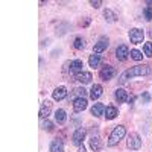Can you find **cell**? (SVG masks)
Wrapping results in <instances>:
<instances>
[{
  "mask_svg": "<svg viewBox=\"0 0 152 152\" xmlns=\"http://www.w3.org/2000/svg\"><path fill=\"white\" fill-rule=\"evenodd\" d=\"M85 134H87V131H85L84 128H78V129L73 132V135H72L73 143H75L76 146H81V145H82V140L85 138Z\"/></svg>",
  "mask_w": 152,
  "mask_h": 152,
  "instance_id": "8992f818",
  "label": "cell"
},
{
  "mask_svg": "<svg viewBox=\"0 0 152 152\" xmlns=\"http://www.w3.org/2000/svg\"><path fill=\"white\" fill-rule=\"evenodd\" d=\"M90 148L94 152H99L100 149H102V142H100V138L97 135H91V138H90Z\"/></svg>",
  "mask_w": 152,
  "mask_h": 152,
  "instance_id": "ac0fdd59",
  "label": "cell"
},
{
  "mask_svg": "<svg viewBox=\"0 0 152 152\" xmlns=\"http://www.w3.org/2000/svg\"><path fill=\"white\" fill-rule=\"evenodd\" d=\"M75 96H76V97H85V96H87V90H85L84 87L75 88Z\"/></svg>",
  "mask_w": 152,
  "mask_h": 152,
  "instance_id": "484cf974",
  "label": "cell"
},
{
  "mask_svg": "<svg viewBox=\"0 0 152 152\" xmlns=\"http://www.w3.org/2000/svg\"><path fill=\"white\" fill-rule=\"evenodd\" d=\"M55 122L58 125H64L67 122V114H66V111L62 110V108H59V110L55 111Z\"/></svg>",
  "mask_w": 152,
  "mask_h": 152,
  "instance_id": "2e32d148",
  "label": "cell"
},
{
  "mask_svg": "<svg viewBox=\"0 0 152 152\" xmlns=\"http://www.w3.org/2000/svg\"><path fill=\"white\" fill-rule=\"evenodd\" d=\"M151 73V67L143 64V66H135V67H131L129 70H126L120 75L119 78V82L120 84H126L131 78H135V76H146Z\"/></svg>",
  "mask_w": 152,
  "mask_h": 152,
  "instance_id": "6da1fadb",
  "label": "cell"
},
{
  "mask_svg": "<svg viewBox=\"0 0 152 152\" xmlns=\"http://www.w3.org/2000/svg\"><path fill=\"white\" fill-rule=\"evenodd\" d=\"M87 108V97H76L73 100V110L75 113H82Z\"/></svg>",
  "mask_w": 152,
  "mask_h": 152,
  "instance_id": "9c48e42d",
  "label": "cell"
},
{
  "mask_svg": "<svg viewBox=\"0 0 152 152\" xmlns=\"http://www.w3.org/2000/svg\"><path fill=\"white\" fill-rule=\"evenodd\" d=\"M78 152H87V151H85V148H84V145H81V146H79Z\"/></svg>",
  "mask_w": 152,
  "mask_h": 152,
  "instance_id": "1f68e13d",
  "label": "cell"
},
{
  "mask_svg": "<svg viewBox=\"0 0 152 152\" xmlns=\"http://www.w3.org/2000/svg\"><path fill=\"white\" fill-rule=\"evenodd\" d=\"M134 100H135V96H131V97L128 99V102H129V105H132V104H134Z\"/></svg>",
  "mask_w": 152,
  "mask_h": 152,
  "instance_id": "4dcf8cb0",
  "label": "cell"
},
{
  "mask_svg": "<svg viewBox=\"0 0 152 152\" xmlns=\"http://www.w3.org/2000/svg\"><path fill=\"white\" fill-rule=\"evenodd\" d=\"M73 46H75V49H78V50L84 49V47H85V41H84V38H81V37H76V38H75V43H73Z\"/></svg>",
  "mask_w": 152,
  "mask_h": 152,
  "instance_id": "cb8c5ba5",
  "label": "cell"
},
{
  "mask_svg": "<svg viewBox=\"0 0 152 152\" xmlns=\"http://www.w3.org/2000/svg\"><path fill=\"white\" fill-rule=\"evenodd\" d=\"M90 5H91L93 8H100L102 2H100V0H91V2H90Z\"/></svg>",
  "mask_w": 152,
  "mask_h": 152,
  "instance_id": "f1b7e54d",
  "label": "cell"
},
{
  "mask_svg": "<svg viewBox=\"0 0 152 152\" xmlns=\"http://www.w3.org/2000/svg\"><path fill=\"white\" fill-rule=\"evenodd\" d=\"M125 134H126V128L123 125H117L116 128L113 129V132L110 134V138H108V146H116V145H119V142L122 140V138L125 137Z\"/></svg>",
  "mask_w": 152,
  "mask_h": 152,
  "instance_id": "7a4b0ae2",
  "label": "cell"
},
{
  "mask_svg": "<svg viewBox=\"0 0 152 152\" xmlns=\"http://www.w3.org/2000/svg\"><path fill=\"white\" fill-rule=\"evenodd\" d=\"M114 96H116V99L119 100V104H123V102H126L129 97H128V93H126L123 88H117L116 90V93H114Z\"/></svg>",
  "mask_w": 152,
  "mask_h": 152,
  "instance_id": "d6986e66",
  "label": "cell"
},
{
  "mask_svg": "<svg viewBox=\"0 0 152 152\" xmlns=\"http://www.w3.org/2000/svg\"><path fill=\"white\" fill-rule=\"evenodd\" d=\"M145 17H146L148 21L152 20V6H148V8L145 9Z\"/></svg>",
  "mask_w": 152,
  "mask_h": 152,
  "instance_id": "83f0119b",
  "label": "cell"
},
{
  "mask_svg": "<svg viewBox=\"0 0 152 152\" xmlns=\"http://www.w3.org/2000/svg\"><path fill=\"white\" fill-rule=\"evenodd\" d=\"M50 111H52V104H50L49 100H44L41 108H40V117L41 119H47L50 116Z\"/></svg>",
  "mask_w": 152,
  "mask_h": 152,
  "instance_id": "7c38bea8",
  "label": "cell"
},
{
  "mask_svg": "<svg viewBox=\"0 0 152 152\" xmlns=\"http://www.w3.org/2000/svg\"><path fill=\"white\" fill-rule=\"evenodd\" d=\"M143 52H145V56H148V58L152 56V43H145Z\"/></svg>",
  "mask_w": 152,
  "mask_h": 152,
  "instance_id": "d4e9b609",
  "label": "cell"
},
{
  "mask_svg": "<svg viewBox=\"0 0 152 152\" xmlns=\"http://www.w3.org/2000/svg\"><path fill=\"white\" fill-rule=\"evenodd\" d=\"M146 3H148V5H152V2H146Z\"/></svg>",
  "mask_w": 152,
  "mask_h": 152,
  "instance_id": "836d02e7",
  "label": "cell"
},
{
  "mask_svg": "<svg viewBox=\"0 0 152 152\" xmlns=\"http://www.w3.org/2000/svg\"><path fill=\"white\" fill-rule=\"evenodd\" d=\"M43 128H44L46 131H49V132H50V131H53V123H52V122H49V120L46 119V122L43 123Z\"/></svg>",
  "mask_w": 152,
  "mask_h": 152,
  "instance_id": "4316f807",
  "label": "cell"
},
{
  "mask_svg": "<svg viewBox=\"0 0 152 152\" xmlns=\"http://www.w3.org/2000/svg\"><path fill=\"white\" fill-rule=\"evenodd\" d=\"M143 38H145V32H143L142 29L134 28V29L129 31V40H131V43H134V44H142V43H143Z\"/></svg>",
  "mask_w": 152,
  "mask_h": 152,
  "instance_id": "277c9868",
  "label": "cell"
},
{
  "mask_svg": "<svg viewBox=\"0 0 152 152\" xmlns=\"http://www.w3.org/2000/svg\"><path fill=\"white\" fill-rule=\"evenodd\" d=\"M91 79H93V75H91L90 72H81L79 75H76V81L81 82L82 85H84V84H90Z\"/></svg>",
  "mask_w": 152,
  "mask_h": 152,
  "instance_id": "4fadbf2b",
  "label": "cell"
},
{
  "mask_svg": "<svg viewBox=\"0 0 152 152\" xmlns=\"http://www.w3.org/2000/svg\"><path fill=\"white\" fill-rule=\"evenodd\" d=\"M105 105L104 104H94L93 105V108H91V114L94 117H100V116H104L105 114Z\"/></svg>",
  "mask_w": 152,
  "mask_h": 152,
  "instance_id": "e0dca14e",
  "label": "cell"
},
{
  "mask_svg": "<svg viewBox=\"0 0 152 152\" xmlns=\"http://www.w3.org/2000/svg\"><path fill=\"white\" fill-rule=\"evenodd\" d=\"M82 67H84V62L81 59H75L70 62V75H79L82 72Z\"/></svg>",
  "mask_w": 152,
  "mask_h": 152,
  "instance_id": "30bf717a",
  "label": "cell"
},
{
  "mask_svg": "<svg viewBox=\"0 0 152 152\" xmlns=\"http://www.w3.org/2000/svg\"><path fill=\"white\" fill-rule=\"evenodd\" d=\"M50 152H64V143L61 138H55L50 143Z\"/></svg>",
  "mask_w": 152,
  "mask_h": 152,
  "instance_id": "9a60e30c",
  "label": "cell"
},
{
  "mask_svg": "<svg viewBox=\"0 0 152 152\" xmlns=\"http://www.w3.org/2000/svg\"><path fill=\"white\" fill-rule=\"evenodd\" d=\"M99 76H100V79H102V81H110L111 78L116 76V69L111 67V66H105L102 70H100Z\"/></svg>",
  "mask_w": 152,
  "mask_h": 152,
  "instance_id": "5b68a950",
  "label": "cell"
},
{
  "mask_svg": "<svg viewBox=\"0 0 152 152\" xmlns=\"http://www.w3.org/2000/svg\"><path fill=\"white\" fill-rule=\"evenodd\" d=\"M117 114H119V111H117V108L116 107H107L105 108V117L108 119V120H113V119H116L117 117Z\"/></svg>",
  "mask_w": 152,
  "mask_h": 152,
  "instance_id": "ffe728a7",
  "label": "cell"
},
{
  "mask_svg": "<svg viewBox=\"0 0 152 152\" xmlns=\"http://www.w3.org/2000/svg\"><path fill=\"white\" fill-rule=\"evenodd\" d=\"M108 46H110V41H108L107 37L99 38V41L94 44V53H102V52H105V50L108 49Z\"/></svg>",
  "mask_w": 152,
  "mask_h": 152,
  "instance_id": "52a82bcc",
  "label": "cell"
},
{
  "mask_svg": "<svg viewBox=\"0 0 152 152\" xmlns=\"http://www.w3.org/2000/svg\"><path fill=\"white\" fill-rule=\"evenodd\" d=\"M102 93H104L102 85H100V84H94V85L91 87V90H90V97H91L93 100H97L100 96H102Z\"/></svg>",
  "mask_w": 152,
  "mask_h": 152,
  "instance_id": "5bb4252c",
  "label": "cell"
},
{
  "mask_svg": "<svg viewBox=\"0 0 152 152\" xmlns=\"http://www.w3.org/2000/svg\"><path fill=\"white\" fill-rule=\"evenodd\" d=\"M129 56H131L134 61H142V59H143V53L140 52V50H137V49H132V50H131Z\"/></svg>",
  "mask_w": 152,
  "mask_h": 152,
  "instance_id": "603a6c76",
  "label": "cell"
},
{
  "mask_svg": "<svg viewBox=\"0 0 152 152\" xmlns=\"http://www.w3.org/2000/svg\"><path fill=\"white\" fill-rule=\"evenodd\" d=\"M126 145H128V148H129V149H132V151L140 149V148H142V137L138 135L137 132H131V134L128 135Z\"/></svg>",
  "mask_w": 152,
  "mask_h": 152,
  "instance_id": "3957f363",
  "label": "cell"
},
{
  "mask_svg": "<svg viewBox=\"0 0 152 152\" xmlns=\"http://www.w3.org/2000/svg\"><path fill=\"white\" fill-rule=\"evenodd\" d=\"M104 17H105V20H107V21H110V23L116 21V18H117V15L114 14V12H113L111 9H105V12H104Z\"/></svg>",
  "mask_w": 152,
  "mask_h": 152,
  "instance_id": "7402d4cb",
  "label": "cell"
},
{
  "mask_svg": "<svg viewBox=\"0 0 152 152\" xmlns=\"http://www.w3.org/2000/svg\"><path fill=\"white\" fill-rule=\"evenodd\" d=\"M52 97L55 100H62V99H66L67 97V88L66 87H56L53 93H52Z\"/></svg>",
  "mask_w": 152,
  "mask_h": 152,
  "instance_id": "8fae6325",
  "label": "cell"
},
{
  "mask_svg": "<svg viewBox=\"0 0 152 152\" xmlns=\"http://www.w3.org/2000/svg\"><path fill=\"white\" fill-rule=\"evenodd\" d=\"M129 56V49L128 46H125V44H120L117 49H116V58L119 61H126Z\"/></svg>",
  "mask_w": 152,
  "mask_h": 152,
  "instance_id": "ba28073f",
  "label": "cell"
},
{
  "mask_svg": "<svg viewBox=\"0 0 152 152\" xmlns=\"http://www.w3.org/2000/svg\"><path fill=\"white\" fill-rule=\"evenodd\" d=\"M88 64H90V67H93V69L99 67V64H100V55L99 53L90 55V58H88Z\"/></svg>",
  "mask_w": 152,
  "mask_h": 152,
  "instance_id": "44dd1931",
  "label": "cell"
},
{
  "mask_svg": "<svg viewBox=\"0 0 152 152\" xmlns=\"http://www.w3.org/2000/svg\"><path fill=\"white\" fill-rule=\"evenodd\" d=\"M142 100H143L145 104H148L149 100H151V96H149V93H143V94H142Z\"/></svg>",
  "mask_w": 152,
  "mask_h": 152,
  "instance_id": "f546056e",
  "label": "cell"
},
{
  "mask_svg": "<svg viewBox=\"0 0 152 152\" xmlns=\"http://www.w3.org/2000/svg\"><path fill=\"white\" fill-rule=\"evenodd\" d=\"M151 37H152V32H151Z\"/></svg>",
  "mask_w": 152,
  "mask_h": 152,
  "instance_id": "e575fe53",
  "label": "cell"
},
{
  "mask_svg": "<svg viewBox=\"0 0 152 152\" xmlns=\"http://www.w3.org/2000/svg\"><path fill=\"white\" fill-rule=\"evenodd\" d=\"M88 24H90V18H87V20L84 21V26H88Z\"/></svg>",
  "mask_w": 152,
  "mask_h": 152,
  "instance_id": "d6a6232c",
  "label": "cell"
}]
</instances>
